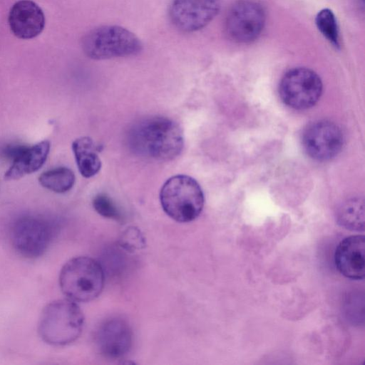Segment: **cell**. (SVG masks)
Wrapping results in <instances>:
<instances>
[{
  "label": "cell",
  "mask_w": 365,
  "mask_h": 365,
  "mask_svg": "<svg viewBox=\"0 0 365 365\" xmlns=\"http://www.w3.org/2000/svg\"><path fill=\"white\" fill-rule=\"evenodd\" d=\"M50 143L43 140L31 147L24 146L13 159V163L5 173L6 180H16L34 173L44 164L49 153Z\"/></svg>",
  "instance_id": "obj_14"
},
{
  "label": "cell",
  "mask_w": 365,
  "mask_h": 365,
  "mask_svg": "<svg viewBox=\"0 0 365 365\" xmlns=\"http://www.w3.org/2000/svg\"><path fill=\"white\" fill-rule=\"evenodd\" d=\"M56 230V224L45 216L24 215L12 223L10 239L13 247L21 255L36 258L47 250Z\"/></svg>",
  "instance_id": "obj_6"
},
{
  "label": "cell",
  "mask_w": 365,
  "mask_h": 365,
  "mask_svg": "<svg viewBox=\"0 0 365 365\" xmlns=\"http://www.w3.org/2000/svg\"><path fill=\"white\" fill-rule=\"evenodd\" d=\"M120 245L128 251H135L144 247L145 240L138 229L129 227L121 235Z\"/></svg>",
  "instance_id": "obj_20"
},
{
  "label": "cell",
  "mask_w": 365,
  "mask_h": 365,
  "mask_svg": "<svg viewBox=\"0 0 365 365\" xmlns=\"http://www.w3.org/2000/svg\"><path fill=\"white\" fill-rule=\"evenodd\" d=\"M220 0H172L168 16L178 31L192 33L206 26L218 14Z\"/></svg>",
  "instance_id": "obj_9"
},
{
  "label": "cell",
  "mask_w": 365,
  "mask_h": 365,
  "mask_svg": "<svg viewBox=\"0 0 365 365\" xmlns=\"http://www.w3.org/2000/svg\"><path fill=\"white\" fill-rule=\"evenodd\" d=\"M9 24L12 33L21 39H30L39 35L45 26L42 9L31 0H20L11 7Z\"/></svg>",
  "instance_id": "obj_12"
},
{
  "label": "cell",
  "mask_w": 365,
  "mask_h": 365,
  "mask_svg": "<svg viewBox=\"0 0 365 365\" xmlns=\"http://www.w3.org/2000/svg\"><path fill=\"white\" fill-rule=\"evenodd\" d=\"M84 317L79 307L71 299H58L43 309L38 324L41 338L53 346H64L81 335Z\"/></svg>",
  "instance_id": "obj_2"
},
{
  "label": "cell",
  "mask_w": 365,
  "mask_h": 365,
  "mask_svg": "<svg viewBox=\"0 0 365 365\" xmlns=\"http://www.w3.org/2000/svg\"><path fill=\"white\" fill-rule=\"evenodd\" d=\"M316 25L321 34L336 48H339V34L337 21L333 11L323 9L317 14Z\"/></svg>",
  "instance_id": "obj_18"
},
{
  "label": "cell",
  "mask_w": 365,
  "mask_h": 365,
  "mask_svg": "<svg viewBox=\"0 0 365 365\" xmlns=\"http://www.w3.org/2000/svg\"><path fill=\"white\" fill-rule=\"evenodd\" d=\"M364 235H351L338 245L335 264L339 272L351 279H362L365 274V242Z\"/></svg>",
  "instance_id": "obj_13"
},
{
  "label": "cell",
  "mask_w": 365,
  "mask_h": 365,
  "mask_svg": "<svg viewBox=\"0 0 365 365\" xmlns=\"http://www.w3.org/2000/svg\"><path fill=\"white\" fill-rule=\"evenodd\" d=\"M96 211L101 215L110 219L119 220L120 212L112 200L105 194L97 195L93 200Z\"/></svg>",
  "instance_id": "obj_19"
},
{
  "label": "cell",
  "mask_w": 365,
  "mask_h": 365,
  "mask_svg": "<svg viewBox=\"0 0 365 365\" xmlns=\"http://www.w3.org/2000/svg\"><path fill=\"white\" fill-rule=\"evenodd\" d=\"M341 128L329 120L315 121L304 129L302 145L307 153L317 160H327L337 155L344 145Z\"/></svg>",
  "instance_id": "obj_10"
},
{
  "label": "cell",
  "mask_w": 365,
  "mask_h": 365,
  "mask_svg": "<svg viewBox=\"0 0 365 365\" xmlns=\"http://www.w3.org/2000/svg\"><path fill=\"white\" fill-rule=\"evenodd\" d=\"M279 96L288 106L298 110L309 108L317 103L322 93L319 76L307 68L288 71L279 84Z\"/></svg>",
  "instance_id": "obj_7"
},
{
  "label": "cell",
  "mask_w": 365,
  "mask_h": 365,
  "mask_svg": "<svg viewBox=\"0 0 365 365\" xmlns=\"http://www.w3.org/2000/svg\"><path fill=\"white\" fill-rule=\"evenodd\" d=\"M72 149L80 173L91 178L98 173L101 162L98 155V148L88 137H81L73 142Z\"/></svg>",
  "instance_id": "obj_15"
},
{
  "label": "cell",
  "mask_w": 365,
  "mask_h": 365,
  "mask_svg": "<svg viewBox=\"0 0 365 365\" xmlns=\"http://www.w3.org/2000/svg\"><path fill=\"white\" fill-rule=\"evenodd\" d=\"M59 285L62 292L72 301H91L103 288V268L96 260L88 257L72 258L61 270Z\"/></svg>",
  "instance_id": "obj_4"
},
{
  "label": "cell",
  "mask_w": 365,
  "mask_h": 365,
  "mask_svg": "<svg viewBox=\"0 0 365 365\" xmlns=\"http://www.w3.org/2000/svg\"><path fill=\"white\" fill-rule=\"evenodd\" d=\"M265 19V11L260 4L254 0H239L227 12L225 30L233 41L249 43L260 35Z\"/></svg>",
  "instance_id": "obj_8"
},
{
  "label": "cell",
  "mask_w": 365,
  "mask_h": 365,
  "mask_svg": "<svg viewBox=\"0 0 365 365\" xmlns=\"http://www.w3.org/2000/svg\"><path fill=\"white\" fill-rule=\"evenodd\" d=\"M160 200L164 212L179 222L196 219L204 205V195L198 182L192 178L178 175L163 185Z\"/></svg>",
  "instance_id": "obj_5"
},
{
  "label": "cell",
  "mask_w": 365,
  "mask_h": 365,
  "mask_svg": "<svg viewBox=\"0 0 365 365\" xmlns=\"http://www.w3.org/2000/svg\"><path fill=\"white\" fill-rule=\"evenodd\" d=\"M81 48L88 58L104 60L135 56L142 51L143 44L140 38L126 28L103 25L84 35Z\"/></svg>",
  "instance_id": "obj_3"
},
{
  "label": "cell",
  "mask_w": 365,
  "mask_h": 365,
  "mask_svg": "<svg viewBox=\"0 0 365 365\" xmlns=\"http://www.w3.org/2000/svg\"><path fill=\"white\" fill-rule=\"evenodd\" d=\"M133 334L129 324L120 318L105 321L96 334V344L100 353L110 359H119L129 351Z\"/></svg>",
  "instance_id": "obj_11"
},
{
  "label": "cell",
  "mask_w": 365,
  "mask_h": 365,
  "mask_svg": "<svg viewBox=\"0 0 365 365\" xmlns=\"http://www.w3.org/2000/svg\"><path fill=\"white\" fill-rule=\"evenodd\" d=\"M128 145L143 157L170 160L182 151L183 134L180 126L165 117H150L135 123L128 135Z\"/></svg>",
  "instance_id": "obj_1"
},
{
  "label": "cell",
  "mask_w": 365,
  "mask_h": 365,
  "mask_svg": "<svg viewBox=\"0 0 365 365\" xmlns=\"http://www.w3.org/2000/svg\"><path fill=\"white\" fill-rule=\"evenodd\" d=\"M338 223L346 229L363 231L364 229V203L359 197L347 200L336 212Z\"/></svg>",
  "instance_id": "obj_16"
},
{
  "label": "cell",
  "mask_w": 365,
  "mask_h": 365,
  "mask_svg": "<svg viewBox=\"0 0 365 365\" xmlns=\"http://www.w3.org/2000/svg\"><path fill=\"white\" fill-rule=\"evenodd\" d=\"M39 183L45 188L57 193L70 190L75 182V175L71 170L59 167L43 173L38 178Z\"/></svg>",
  "instance_id": "obj_17"
}]
</instances>
